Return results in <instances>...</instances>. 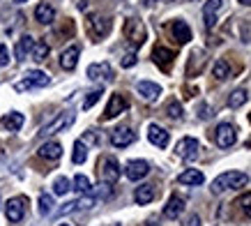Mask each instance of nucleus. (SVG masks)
I'll return each mask as SVG.
<instances>
[{"label":"nucleus","mask_w":251,"mask_h":226,"mask_svg":"<svg viewBox=\"0 0 251 226\" xmlns=\"http://www.w3.org/2000/svg\"><path fill=\"white\" fill-rule=\"evenodd\" d=\"M25 196H16V198H9L7 205H5V215H7L9 222H21L23 215H25Z\"/></svg>","instance_id":"obj_7"},{"label":"nucleus","mask_w":251,"mask_h":226,"mask_svg":"<svg viewBox=\"0 0 251 226\" xmlns=\"http://www.w3.org/2000/svg\"><path fill=\"white\" fill-rule=\"evenodd\" d=\"M184 212V198L182 196H171L168 198V203H166V208H164V215H166L168 219H177L180 215Z\"/></svg>","instance_id":"obj_15"},{"label":"nucleus","mask_w":251,"mask_h":226,"mask_svg":"<svg viewBox=\"0 0 251 226\" xmlns=\"http://www.w3.org/2000/svg\"><path fill=\"white\" fill-rule=\"evenodd\" d=\"M74 189H76L78 194H92V185H90V180H88L85 175H81V173H78L76 178H74Z\"/></svg>","instance_id":"obj_30"},{"label":"nucleus","mask_w":251,"mask_h":226,"mask_svg":"<svg viewBox=\"0 0 251 226\" xmlns=\"http://www.w3.org/2000/svg\"><path fill=\"white\" fill-rule=\"evenodd\" d=\"M60 226H69V224H60Z\"/></svg>","instance_id":"obj_43"},{"label":"nucleus","mask_w":251,"mask_h":226,"mask_svg":"<svg viewBox=\"0 0 251 226\" xmlns=\"http://www.w3.org/2000/svg\"><path fill=\"white\" fill-rule=\"evenodd\" d=\"M78 62V46H69V49H65L60 56V67L67 69V72H72V69L76 67Z\"/></svg>","instance_id":"obj_18"},{"label":"nucleus","mask_w":251,"mask_h":226,"mask_svg":"<svg viewBox=\"0 0 251 226\" xmlns=\"http://www.w3.org/2000/svg\"><path fill=\"white\" fill-rule=\"evenodd\" d=\"M90 26H92V32H95L97 37H104V35H108V30H111V21H108L106 16H99V14H95L90 19Z\"/></svg>","instance_id":"obj_22"},{"label":"nucleus","mask_w":251,"mask_h":226,"mask_svg":"<svg viewBox=\"0 0 251 226\" xmlns=\"http://www.w3.org/2000/svg\"><path fill=\"white\" fill-rule=\"evenodd\" d=\"M30 56H32V60H37V62L46 60V56H49V44H46V42H35Z\"/></svg>","instance_id":"obj_29"},{"label":"nucleus","mask_w":251,"mask_h":226,"mask_svg":"<svg viewBox=\"0 0 251 226\" xmlns=\"http://www.w3.org/2000/svg\"><path fill=\"white\" fill-rule=\"evenodd\" d=\"M37 210H39V215H42V217L51 215V212H53V196H51V194H39Z\"/></svg>","instance_id":"obj_27"},{"label":"nucleus","mask_w":251,"mask_h":226,"mask_svg":"<svg viewBox=\"0 0 251 226\" xmlns=\"http://www.w3.org/2000/svg\"><path fill=\"white\" fill-rule=\"evenodd\" d=\"M148 139H150V143L157 145V148H166L168 145V132L159 125H150L148 127Z\"/></svg>","instance_id":"obj_13"},{"label":"nucleus","mask_w":251,"mask_h":226,"mask_svg":"<svg viewBox=\"0 0 251 226\" xmlns=\"http://www.w3.org/2000/svg\"><path fill=\"white\" fill-rule=\"evenodd\" d=\"M74 210H76V201H69V203H65L60 210H58V215L62 217V215H69V212H74Z\"/></svg>","instance_id":"obj_38"},{"label":"nucleus","mask_w":251,"mask_h":226,"mask_svg":"<svg viewBox=\"0 0 251 226\" xmlns=\"http://www.w3.org/2000/svg\"><path fill=\"white\" fill-rule=\"evenodd\" d=\"M74 120H76V113H72V111L58 113V115H55L49 125H44V127H42L39 136H53V134H58V132H65L67 127H72V122H74Z\"/></svg>","instance_id":"obj_2"},{"label":"nucleus","mask_w":251,"mask_h":226,"mask_svg":"<svg viewBox=\"0 0 251 226\" xmlns=\"http://www.w3.org/2000/svg\"><path fill=\"white\" fill-rule=\"evenodd\" d=\"M203 180H205V175L201 173V171H196V169H189V171L177 175L180 185H203Z\"/></svg>","instance_id":"obj_24"},{"label":"nucleus","mask_w":251,"mask_h":226,"mask_svg":"<svg viewBox=\"0 0 251 226\" xmlns=\"http://www.w3.org/2000/svg\"><path fill=\"white\" fill-rule=\"evenodd\" d=\"M212 74H214V79H217V81H224V79H226V76L230 74L228 62H226V60H217V62H214Z\"/></svg>","instance_id":"obj_32"},{"label":"nucleus","mask_w":251,"mask_h":226,"mask_svg":"<svg viewBox=\"0 0 251 226\" xmlns=\"http://www.w3.org/2000/svg\"><path fill=\"white\" fill-rule=\"evenodd\" d=\"M49 83H51L49 74L39 72V69H30V72H25L23 81H19L14 88L19 92H23V90H30V88H44V85H49Z\"/></svg>","instance_id":"obj_3"},{"label":"nucleus","mask_w":251,"mask_h":226,"mask_svg":"<svg viewBox=\"0 0 251 226\" xmlns=\"http://www.w3.org/2000/svg\"><path fill=\"white\" fill-rule=\"evenodd\" d=\"M69 189H72V187H69V180L65 178V175H60V178H55V180H53V192L58 196H65Z\"/></svg>","instance_id":"obj_33"},{"label":"nucleus","mask_w":251,"mask_h":226,"mask_svg":"<svg viewBox=\"0 0 251 226\" xmlns=\"http://www.w3.org/2000/svg\"><path fill=\"white\" fill-rule=\"evenodd\" d=\"M249 182V175L247 173H240V171H228V173H221L219 178L212 180V194H221L226 189H240Z\"/></svg>","instance_id":"obj_1"},{"label":"nucleus","mask_w":251,"mask_h":226,"mask_svg":"<svg viewBox=\"0 0 251 226\" xmlns=\"http://www.w3.org/2000/svg\"><path fill=\"white\" fill-rule=\"evenodd\" d=\"M249 120H251V113H249Z\"/></svg>","instance_id":"obj_44"},{"label":"nucleus","mask_w":251,"mask_h":226,"mask_svg":"<svg viewBox=\"0 0 251 226\" xmlns=\"http://www.w3.org/2000/svg\"><path fill=\"white\" fill-rule=\"evenodd\" d=\"M237 205L242 208V212L247 215V217H251V194L240 196V201H237Z\"/></svg>","instance_id":"obj_36"},{"label":"nucleus","mask_w":251,"mask_h":226,"mask_svg":"<svg viewBox=\"0 0 251 226\" xmlns=\"http://www.w3.org/2000/svg\"><path fill=\"white\" fill-rule=\"evenodd\" d=\"M240 2H242V5H251V0H240Z\"/></svg>","instance_id":"obj_41"},{"label":"nucleus","mask_w":251,"mask_h":226,"mask_svg":"<svg viewBox=\"0 0 251 226\" xmlns=\"http://www.w3.org/2000/svg\"><path fill=\"white\" fill-rule=\"evenodd\" d=\"M152 58H154V62H157L159 67L166 69L168 65L173 62L175 56H173V51H168V49H164V46H157V49L152 51Z\"/></svg>","instance_id":"obj_26"},{"label":"nucleus","mask_w":251,"mask_h":226,"mask_svg":"<svg viewBox=\"0 0 251 226\" xmlns=\"http://www.w3.org/2000/svg\"><path fill=\"white\" fill-rule=\"evenodd\" d=\"M171 30H173V37L177 39L180 44H187V42L191 39V30H189V26H187L184 21H175Z\"/></svg>","instance_id":"obj_25"},{"label":"nucleus","mask_w":251,"mask_h":226,"mask_svg":"<svg viewBox=\"0 0 251 226\" xmlns=\"http://www.w3.org/2000/svg\"><path fill=\"white\" fill-rule=\"evenodd\" d=\"M221 0H207L205 2V7H203V14H205V26L207 28H212L214 23H217V19H214V14L221 9Z\"/></svg>","instance_id":"obj_23"},{"label":"nucleus","mask_w":251,"mask_h":226,"mask_svg":"<svg viewBox=\"0 0 251 226\" xmlns=\"http://www.w3.org/2000/svg\"><path fill=\"white\" fill-rule=\"evenodd\" d=\"M72 159H74V164H83L85 159H88V148H85L83 141H76V143H74V155H72Z\"/></svg>","instance_id":"obj_31"},{"label":"nucleus","mask_w":251,"mask_h":226,"mask_svg":"<svg viewBox=\"0 0 251 226\" xmlns=\"http://www.w3.org/2000/svg\"><path fill=\"white\" fill-rule=\"evenodd\" d=\"M150 173V164L148 162H143V159H134V162H129V164L125 166V175L129 178V180H143L145 175Z\"/></svg>","instance_id":"obj_8"},{"label":"nucleus","mask_w":251,"mask_h":226,"mask_svg":"<svg viewBox=\"0 0 251 226\" xmlns=\"http://www.w3.org/2000/svg\"><path fill=\"white\" fill-rule=\"evenodd\" d=\"M214 139H217V145H219V148H230V145L235 143V127H233L230 122H224V125L217 127Z\"/></svg>","instance_id":"obj_9"},{"label":"nucleus","mask_w":251,"mask_h":226,"mask_svg":"<svg viewBox=\"0 0 251 226\" xmlns=\"http://www.w3.org/2000/svg\"><path fill=\"white\" fill-rule=\"evenodd\" d=\"M99 178L101 182H106V185H115L118 178H120V164L115 162V157H101L99 162Z\"/></svg>","instance_id":"obj_4"},{"label":"nucleus","mask_w":251,"mask_h":226,"mask_svg":"<svg viewBox=\"0 0 251 226\" xmlns=\"http://www.w3.org/2000/svg\"><path fill=\"white\" fill-rule=\"evenodd\" d=\"M134 141H136V134H134L129 127H118L111 132V143H113L115 148H127V145H131Z\"/></svg>","instance_id":"obj_10"},{"label":"nucleus","mask_w":251,"mask_h":226,"mask_svg":"<svg viewBox=\"0 0 251 226\" xmlns=\"http://www.w3.org/2000/svg\"><path fill=\"white\" fill-rule=\"evenodd\" d=\"M32 46H35V39H32L30 35H23V37L19 39V42H16V49H14L16 60H19V62H21V60H25V58L30 56Z\"/></svg>","instance_id":"obj_17"},{"label":"nucleus","mask_w":251,"mask_h":226,"mask_svg":"<svg viewBox=\"0 0 251 226\" xmlns=\"http://www.w3.org/2000/svg\"><path fill=\"white\" fill-rule=\"evenodd\" d=\"M154 196H157V192H154L152 185H141V187H136V192H134V201H136L138 205H148Z\"/></svg>","instance_id":"obj_20"},{"label":"nucleus","mask_w":251,"mask_h":226,"mask_svg":"<svg viewBox=\"0 0 251 226\" xmlns=\"http://www.w3.org/2000/svg\"><path fill=\"white\" fill-rule=\"evenodd\" d=\"M35 19H37L39 23H44V26L53 23L55 21V9H53V5H49V2H42V5H37V9H35Z\"/></svg>","instance_id":"obj_19"},{"label":"nucleus","mask_w":251,"mask_h":226,"mask_svg":"<svg viewBox=\"0 0 251 226\" xmlns=\"http://www.w3.org/2000/svg\"><path fill=\"white\" fill-rule=\"evenodd\" d=\"M39 157H44V159H60L62 155V145L58 143V141H49V143L44 145H39Z\"/></svg>","instance_id":"obj_21"},{"label":"nucleus","mask_w":251,"mask_h":226,"mask_svg":"<svg viewBox=\"0 0 251 226\" xmlns=\"http://www.w3.org/2000/svg\"><path fill=\"white\" fill-rule=\"evenodd\" d=\"M9 65V51L5 44H0V67H7Z\"/></svg>","instance_id":"obj_37"},{"label":"nucleus","mask_w":251,"mask_h":226,"mask_svg":"<svg viewBox=\"0 0 251 226\" xmlns=\"http://www.w3.org/2000/svg\"><path fill=\"white\" fill-rule=\"evenodd\" d=\"M23 122H25V118H23V113H7L5 118H0V127L7 129V132H19V129L23 127Z\"/></svg>","instance_id":"obj_14"},{"label":"nucleus","mask_w":251,"mask_h":226,"mask_svg":"<svg viewBox=\"0 0 251 226\" xmlns=\"http://www.w3.org/2000/svg\"><path fill=\"white\" fill-rule=\"evenodd\" d=\"M182 226H201V217H198V215H189V217L182 222Z\"/></svg>","instance_id":"obj_40"},{"label":"nucleus","mask_w":251,"mask_h":226,"mask_svg":"<svg viewBox=\"0 0 251 226\" xmlns=\"http://www.w3.org/2000/svg\"><path fill=\"white\" fill-rule=\"evenodd\" d=\"M166 111H168V115L173 118V120H182V106H180V102H168V106H166Z\"/></svg>","instance_id":"obj_35"},{"label":"nucleus","mask_w":251,"mask_h":226,"mask_svg":"<svg viewBox=\"0 0 251 226\" xmlns=\"http://www.w3.org/2000/svg\"><path fill=\"white\" fill-rule=\"evenodd\" d=\"M175 152H177V157H182L184 162H191V159L198 157V141L196 139H191V136H184V139L177 141Z\"/></svg>","instance_id":"obj_6"},{"label":"nucleus","mask_w":251,"mask_h":226,"mask_svg":"<svg viewBox=\"0 0 251 226\" xmlns=\"http://www.w3.org/2000/svg\"><path fill=\"white\" fill-rule=\"evenodd\" d=\"M134 65H136V53H127L122 58V67H134Z\"/></svg>","instance_id":"obj_39"},{"label":"nucleus","mask_w":251,"mask_h":226,"mask_svg":"<svg viewBox=\"0 0 251 226\" xmlns=\"http://www.w3.org/2000/svg\"><path fill=\"white\" fill-rule=\"evenodd\" d=\"M125 109H127V99L122 97V95H111L106 111H104V120H111V118H115V115H120Z\"/></svg>","instance_id":"obj_12"},{"label":"nucleus","mask_w":251,"mask_h":226,"mask_svg":"<svg viewBox=\"0 0 251 226\" xmlns=\"http://www.w3.org/2000/svg\"><path fill=\"white\" fill-rule=\"evenodd\" d=\"M101 95H104V90H101V88H97V90L88 92V97L83 99V109H85V111H88V109H92V106L97 104V102H99V97H101Z\"/></svg>","instance_id":"obj_34"},{"label":"nucleus","mask_w":251,"mask_h":226,"mask_svg":"<svg viewBox=\"0 0 251 226\" xmlns=\"http://www.w3.org/2000/svg\"><path fill=\"white\" fill-rule=\"evenodd\" d=\"M247 99H249V92L244 90V88H237V90L228 97V106H230V109H240Z\"/></svg>","instance_id":"obj_28"},{"label":"nucleus","mask_w":251,"mask_h":226,"mask_svg":"<svg viewBox=\"0 0 251 226\" xmlns=\"http://www.w3.org/2000/svg\"><path fill=\"white\" fill-rule=\"evenodd\" d=\"M136 90H138V95L143 99H148V102H152V99H157L161 95V88L152 81H138Z\"/></svg>","instance_id":"obj_16"},{"label":"nucleus","mask_w":251,"mask_h":226,"mask_svg":"<svg viewBox=\"0 0 251 226\" xmlns=\"http://www.w3.org/2000/svg\"><path fill=\"white\" fill-rule=\"evenodd\" d=\"M88 79L92 81H113V69L108 62H97L88 67Z\"/></svg>","instance_id":"obj_11"},{"label":"nucleus","mask_w":251,"mask_h":226,"mask_svg":"<svg viewBox=\"0 0 251 226\" xmlns=\"http://www.w3.org/2000/svg\"><path fill=\"white\" fill-rule=\"evenodd\" d=\"M125 37L129 39L134 46H141L145 42V26L138 19H129L125 23Z\"/></svg>","instance_id":"obj_5"},{"label":"nucleus","mask_w":251,"mask_h":226,"mask_svg":"<svg viewBox=\"0 0 251 226\" xmlns=\"http://www.w3.org/2000/svg\"><path fill=\"white\" fill-rule=\"evenodd\" d=\"M14 2L16 5H21V2H28V0H14Z\"/></svg>","instance_id":"obj_42"}]
</instances>
